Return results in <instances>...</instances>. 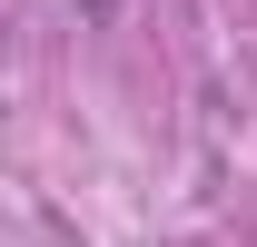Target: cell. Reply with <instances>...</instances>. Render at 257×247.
<instances>
[{"label": "cell", "instance_id": "1", "mask_svg": "<svg viewBox=\"0 0 257 247\" xmlns=\"http://www.w3.org/2000/svg\"><path fill=\"white\" fill-rule=\"evenodd\" d=\"M79 20H119V0H79Z\"/></svg>", "mask_w": 257, "mask_h": 247}]
</instances>
